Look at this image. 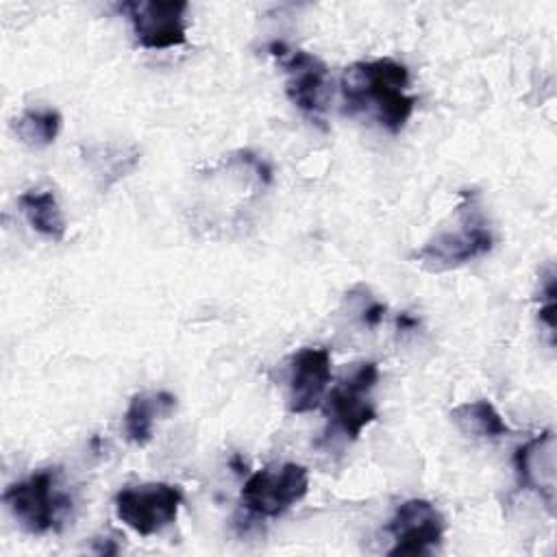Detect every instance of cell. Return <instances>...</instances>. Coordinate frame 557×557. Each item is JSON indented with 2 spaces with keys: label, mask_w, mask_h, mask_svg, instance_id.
Returning a JSON list of instances; mask_svg holds the SVG:
<instances>
[{
  "label": "cell",
  "mask_w": 557,
  "mask_h": 557,
  "mask_svg": "<svg viewBox=\"0 0 557 557\" xmlns=\"http://www.w3.org/2000/svg\"><path fill=\"white\" fill-rule=\"evenodd\" d=\"M407 85L409 70L389 57L352 63L342 76L344 113L372 111L383 128L400 133L416 107V98L405 91Z\"/></svg>",
  "instance_id": "6da1fadb"
},
{
  "label": "cell",
  "mask_w": 557,
  "mask_h": 557,
  "mask_svg": "<svg viewBox=\"0 0 557 557\" xmlns=\"http://www.w3.org/2000/svg\"><path fill=\"white\" fill-rule=\"evenodd\" d=\"M492 246L494 235L490 224L483 218L476 198L466 194V200L457 207L455 226L435 233L411 255V259L426 272H446L487 255Z\"/></svg>",
  "instance_id": "7a4b0ae2"
},
{
  "label": "cell",
  "mask_w": 557,
  "mask_h": 557,
  "mask_svg": "<svg viewBox=\"0 0 557 557\" xmlns=\"http://www.w3.org/2000/svg\"><path fill=\"white\" fill-rule=\"evenodd\" d=\"M2 500L17 524L33 535L57 529L72 507V498L61 485V474L52 468L9 485Z\"/></svg>",
  "instance_id": "3957f363"
},
{
  "label": "cell",
  "mask_w": 557,
  "mask_h": 557,
  "mask_svg": "<svg viewBox=\"0 0 557 557\" xmlns=\"http://www.w3.org/2000/svg\"><path fill=\"white\" fill-rule=\"evenodd\" d=\"M379 381L374 361L355 363L352 370L326 394L324 413L331 431L346 440H357L361 431L376 420V409L370 403V392Z\"/></svg>",
  "instance_id": "277c9868"
},
{
  "label": "cell",
  "mask_w": 557,
  "mask_h": 557,
  "mask_svg": "<svg viewBox=\"0 0 557 557\" xmlns=\"http://www.w3.org/2000/svg\"><path fill=\"white\" fill-rule=\"evenodd\" d=\"M309 472L300 463H283L250 474L242 487V505L257 518H278L305 498Z\"/></svg>",
  "instance_id": "5b68a950"
},
{
  "label": "cell",
  "mask_w": 557,
  "mask_h": 557,
  "mask_svg": "<svg viewBox=\"0 0 557 557\" xmlns=\"http://www.w3.org/2000/svg\"><path fill=\"white\" fill-rule=\"evenodd\" d=\"M183 492L170 483H144L115 494V516L139 535H154L176 520Z\"/></svg>",
  "instance_id": "8992f818"
},
{
  "label": "cell",
  "mask_w": 557,
  "mask_h": 557,
  "mask_svg": "<svg viewBox=\"0 0 557 557\" xmlns=\"http://www.w3.org/2000/svg\"><path fill=\"white\" fill-rule=\"evenodd\" d=\"M387 533L394 540L387 550L389 557L429 555L444 540V518L431 500L409 498L396 507L387 522Z\"/></svg>",
  "instance_id": "52a82bcc"
},
{
  "label": "cell",
  "mask_w": 557,
  "mask_h": 557,
  "mask_svg": "<svg viewBox=\"0 0 557 557\" xmlns=\"http://www.w3.org/2000/svg\"><path fill=\"white\" fill-rule=\"evenodd\" d=\"M128 13L135 39L141 48L165 50L187 41L185 0H139L120 7Z\"/></svg>",
  "instance_id": "ba28073f"
},
{
  "label": "cell",
  "mask_w": 557,
  "mask_h": 557,
  "mask_svg": "<svg viewBox=\"0 0 557 557\" xmlns=\"http://www.w3.org/2000/svg\"><path fill=\"white\" fill-rule=\"evenodd\" d=\"M272 54L281 57L285 70V94L292 104L309 115L324 113L331 94V76L326 63L305 50H292L287 57L283 52Z\"/></svg>",
  "instance_id": "9c48e42d"
},
{
  "label": "cell",
  "mask_w": 557,
  "mask_h": 557,
  "mask_svg": "<svg viewBox=\"0 0 557 557\" xmlns=\"http://www.w3.org/2000/svg\"><path fill=\"white\" fill-rule=\"evenodd\" d=\"M331 383V355L326 348H300L289 361V394L292 413H307L320 407Z\"/></svg>",
  "instance_id": "30bf717a"
},
{
  "label": "cell",
  "mask_w": 557,
  "mask_h": 557,
  "mask_svg": "<svg viewBox=\"0 0 557 557\" xmlns=\"http://www.w3.org/2000/svg\"><path fill=\"white\" fill-rule=\"evenodd\" d=\"M516 474L522 487L533 490L544 505L555 507V433L548 429L516 450Z\"/></svg>",
  "instance_id": "8fae6325"
},
{
  "label": "cell",
  "mask_w": 557,
  "mask_h": 557,
  "mask_svg": "<svg viewBox=\"0 0 557 557\" xmlns=\"http://www.w3.org/2000/svg\"><path fill=\"white\" fill-rule=\"evenodd\" d=\"M176 407V398L168 392H139L131 398L124 413L126 437L135 446H146L152 440L154 422L168 418Z\"/></svg>",
  "instance_id": "7c38bea8"
},
{
  "label": "cell",
  "mask_w": 557,
  "mask_h": 557,
  "mask_svg": "<svg viewBox=\"0 0 557 557\" xmlns=\"http://www.w3.org/2000/svg\"><path fill=\"white\" fill-rule=\"evenodd\" d=\"M26 222L44 237L61 242L65 237V218L50 189H28L17 198Z\"/></svg>",
  "instance_id": "4fadbf2b"
},
{
  "label": "cell",
  "mask_w": 557,
  "mask_h": 557,
  "mask_svg": "<svg viewBox=\"0 0 557 557\" xmlns=\"http://www.w3.org/2000/svg\"><path fill=\"white\" fill-rule=\"evenodd\" d=\"M450 420L463 435L479 440H498L509 433L507 422L487 398H476L457 405L450 411Z\"/></svg>",
  "instance_id": "5bb4252c"
},
{
  "label": "cell",
  "mask_w": 557,
  "mask_h": 557,
  "mask_svg": "<svg viewBox=\"0 0 557 557\" xmlns=\"http://www.w3.org/2000/svg\"><path fill=\"white\" fill-rule=\"evenodd\" d=\"M61 113L52 107L26 109L20 117L13 120V131L17 139L28 148L50 146L61 131Z\"/></svg>",
  "instance_id": "9a60e30c"
}]
</instances>
